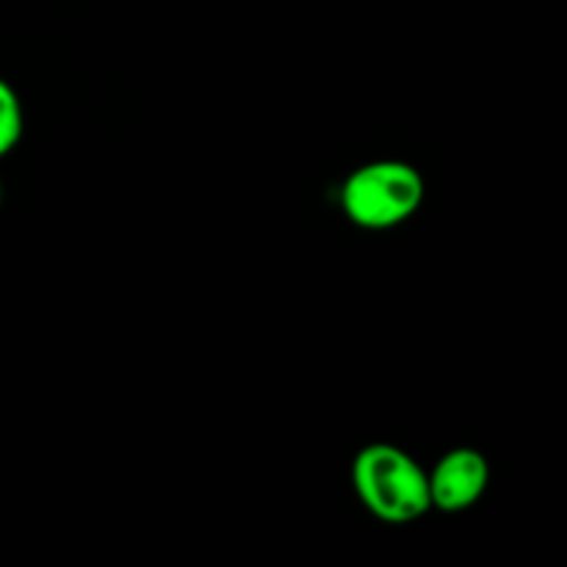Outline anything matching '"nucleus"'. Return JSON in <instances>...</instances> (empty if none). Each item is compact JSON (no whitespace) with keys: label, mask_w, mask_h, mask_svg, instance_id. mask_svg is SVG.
<instances>
[{"label":"nucleus","mask_w":567,"mask_h":567,"mask_svg":"<svg viewBox=\"0 0 567 567\" xmlns=\"http://www.w3.org/2000/svg\"><path fill=\"white\" fill-rule=\"evenodd\" d=\"M22 136V105L14 89L0 78V158L17 147Z\"/></svg>","instance_id":"20e7f679"},{"label":"nucleus","mask_w":567,"mask_h":567,"mask_svg":"<svg viewBox=\"0 0 567 567\" xmlns=\"http://www.w3.org/2000/svg\"><path fill=\"white\" fill-rule=\"evenodd\" d=\"M424 203V177L404 161H374L347 177L343 214L365 230H388L408 221Z\"/></svg>","instance_id":"f03ea898"},{"label":"nucleus","mask_w":567,"mask_h":567,"mask_svg":"<svg viewBox=\"0 0 567 567\" xmlns=\"http://www.w3.org/2000/svg\"><path fill=\"white\" fill-rule=\"evenodd\" d=\"M352 482L363 507L385 524H413L432 507L424 468L391 443L365 446L354 457Z\"/></svg>","instance_id":"f257e3e1"},{"label":"nucleus","mask_w":567,"mask_h":567,"mask_svg":"<svg viewBox=\"0 0 567 567\" xmlns=\"http://www.w3.org/2000/svg\"><path fill=\"white\" fill-rule=\"evenodd\" d=\"M430 480V502L432 507L443 513H463L474 507L487 491L491 482V465L476 449H454L443 454L441 463L426 474Z\"/></svg>","instance_id":"7ed1b4c3"}]
</instances>
